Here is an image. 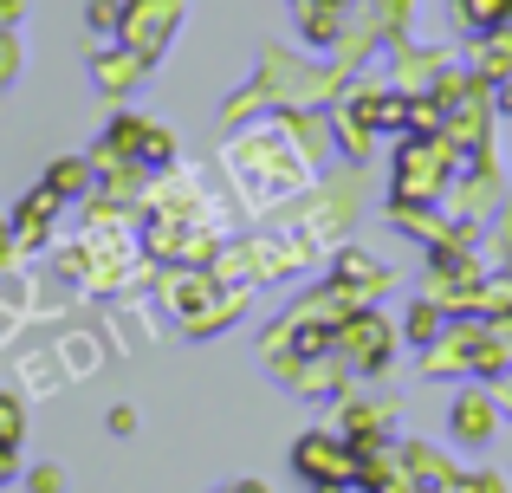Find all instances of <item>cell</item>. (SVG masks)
Masks as SVG:
<instances>
[{
    "label": "cell",
    "instance_id": "6da1fadb",
    "mask_svg": "<svg viewBox=\"0 0 512 493\" xmlns=\"http://www.w3.org/2000/svg\"><path fill=\"white\" fill-rule=\"evenodd\" d=\"M454 176V143L448 137H409L396 150V202H435Z\"/></svg>",
    "mask_w": 512,
    "mask_h": 493
},
{
    "label": "cell",
    "instance_id": "7a4b0ae2",
    "mask_svg": "<svg viewBox=\"0 0 512 493\" xmlns=\"http://www.w3.org/2000/svg\"><path fill=\"white\" fill-rule=\"evenodd\" d=\"M292 468L318 487H344L350 474H357V448L338 442V435H305V442L292 448Z\"/></svg>",
    "mask_w": 512,
    "mask_h": 493
},
{
    "label": "cell",
    "instance_id": "3957f363",
    "mask_svg": "<svg viewBox=\"0 0 512 493\" xmlns=\"http://www.w3.org/2000/svg\"><path fill=\"white\" fill-rule=\"evenodd\" d=\"M338 344H344L350 370L376 377V370L389 364V344H396V331H389V318H376V312H350V318H344V331H338Z\"/></svg>",
    "mask_w": 512,
    "mask_h": 493
},
{
    "label": "cell",
    "instance_id": "277c9868",
    "mask_svg": "<svg viewBox=\"0 0 512 493\" xmlns=\"http://www.w3.org/2000/svg\"><path fill=\"white\" fill-rule=\"evenodd\" d=\"M338 279H344L350 292H363V299H370V292H383V286H389V273H383V266H376V260H363L357 247H350V253H338Z\"/></svg>",
    "mask_w": 512,
    "mask_h": 493
},
{
    "label": "cell",
    "instance_id": "5b68a950",
    "mask_svg": "<svg viewBox=\"0 0 512 493\" xmlns=\"http://www.w3.org/2000/svg\"><path fill=\"white\" fill-rule=\"evenodd\" d=\"M454 429H461V435H474V442H480V435H487V429H493V396H480V390H467V396H461V403H454Z\"/></svg>",
    "mask_w": 512,
    "mask_h": 493
},
{
    "label": "cell",
    "instance_id": "8992f818",
    "mask_svg": "<svg viewBox=\"0 0 512 493\" xmlns=\"http://www.w3.org/2000/svg\"><path fill=\"white\" fill-rule=\"evenodd\" d=\"M435 331H441L435 305H415V312H409V338H415V344H435Z\"/></svg>",
    "mask_w": 512,
    "mask_h": 493
},
{
    "label": "cell",
    "instance_id": "52a82bcc",
    "mask_svg": "<svg viewBox=\"0 0 512 493\" xmlns=\"http://www.w3.org/2000/svg\"><path fill=\"white\" fill-rule=\"evenodd\" d=\"M493 104H500V111H512V85H500V91H493Z\"/></svg>",
    "mask_w": 512,
    "mask_h": 493
},
{
    "label": "cell",
    "instance_id": "ba28073f",
    "mask_svg": "<svg viewBox=\"0 0 512 493\" xmlns=\"http://www.w3.org/2000/svg\"><path fill=\"white\" fill-rule=\"evenodd\" d=\"M240 493H266V487H260V481H247V487H240Z\"/></svg>",
    "mask_w": 512,
    "mask_h": 493
},
{
    "label": "cell",
    "instance_id": "9c48e42d",
    "mask_svg": "<svg viewBox=\"0 0 512 493\" xmlns=\"http://www.w3.org/2000/svg\"><path fill=\"white\" fill-rule=\"evenodd\" d=\"M506 409H512V390H506Z\"/></svg>",
    "mask_w": 512,
    "mask_h": 493
}]
</instances>
